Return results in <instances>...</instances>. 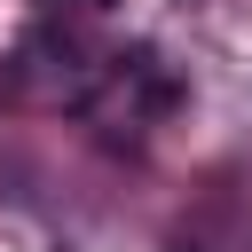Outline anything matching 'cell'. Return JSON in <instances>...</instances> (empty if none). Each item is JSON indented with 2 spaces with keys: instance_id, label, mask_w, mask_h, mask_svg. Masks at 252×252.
Wrapping results in <instances>:
<instances>
[{
  "instance_id": "1",
  "label": "cell",
  "mask_w": 252,
  "mask_h": 252,
  "mask_svg": "<svg viewBox=\"0 0 252 252\" xmlns=\"http://www.w3.org/2000/svg\"><path fill=\"white\" fill-rule=\"evenodd\" d=\"M94 8H102V0H94Z\"/></svg>"
}]
</instances>
